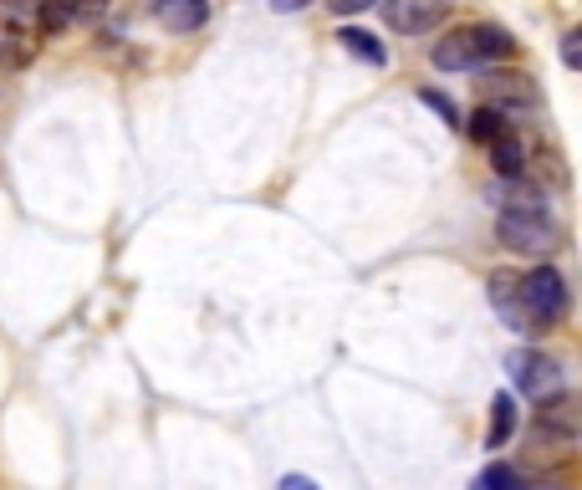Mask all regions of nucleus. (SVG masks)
Here are the masks:
<instances>
[{"label": "nucleus", "mask_w": 582, "mask_h": 490, "mask_svg": "<svg viewBox=\"0 0 582 490\" xmlns=\"http://www.w3.org/2000/svg\"><path fill=\"white\" fill-rule=\"evenodd\" d=\"M153 16L164 32H200L210 21V0H153Z\"/></svg>", "instance_id": "9"}, {"label": "nucleus", "mask_w": 582, "mask_h": 490, "mask_svg": "<svg viewBox=\"0 0 582 490\" xmlns=\"http://www.w3.org/2000/svg\"><path fill=\"white\" fill-rule=\"evenodd\" d=\"M379 5H383V21H388L399 36L434 32V26L455 11V0H379Z\"/></svg>", "instance_id": "6"}, {"label": "nucleus", "mask_w": 582, "mask_h": 490, "mask_svg": "<svg viewBox=\"0 0 582 490\" xmlns=\"http://www.w3.org/2000/svg\"><path fill=\"white\" fill-rule=\"evenodd\" d=\"M496 236H500V246H511V251H521V255H547V251H557L562 230H557V221H552L547 210H500Z\"/></svg>", "instance_id": "3"}, {"label": "nucleus", "mask_w": 582, "mask_h": 490, "mask_svg": "<svg viewBox=\"0 0 582 490\" xmlns=\"http://www.w3.org/2000/svg\"><path fill=\"white\" fill-rule=\"evenodd\" d=\"M578 429H582V414L578 404L567 399V393H557V399H542V409H536V424H532V435L542 444H572L578 440Z\"/></svg>", "instance_id": "7"}, {"label": "nucleus", "mask_w": 582, "mask_h": 490, "mask_svg": "<svg viewBox=\"0 0 582 490\" xmlns=\"http://www.w3.org/2000/svg\"><path fill=\"white\" fill-rule=\"evenodd\" d=\"M491 149V169H496V179H527V164H532V153H527V143L516 134H500L496 143H485Z\"/></svg>", "instance_id": "10"}, {"label": "nucleus", "mask_w": 582, "mask_h": 490, "mask_svg": "<svg viewBox=\"0 0 582 490\" xmlns=\"http://www.w3.org/2000/svg\"><path fill=\"white\" fill-rule=\"evenodd\" d=\"M475 486H481V490H511V486H521V475H516L511 465H491Z\"/></svg>", "instance_id": "17"}, {"label": "nucleus", "mask_w": 582, "mask_h": 490, "mask_svg": "<svg viewBox=\"0 0 582 490\" xmlns=\"http://www.w3.org/2000/svg\"><path fill=\"white\" fill-rule=\"evenodd\" d=\"M466 134L475 138V143H496L500 134H511V118H506V113H500V108H491V102H481V108H475V113H470Z\"/></svg>", "instance_id": "15"}, {"label": "nucleus", "mask_w": 582, "mask_h": 490, "mask_svg": "<svg viewBox=\"0 0 582 490\" xmlns=\"http://www.w3.org/2000/svg\"><path fill=\"white\" fill-rule=\"evenodd\" d=\"M271 5H276L282 16H292V11H301V5H312V0H271Z\"/></svg>", "instance_id": "20"}, {"label": "nucleus", "mask_w": 582, "mask_h": 490, "mask_svg": "<svg viewBox=\"0 0 582 490\" xmlns=\"http://www.w3.org/2000/svg\"><path fill=\"white\" fill-rule=\"evenodd\" d=\"M485 287H491V306H496L500 317L511 322L516 332H542V327L527 317V306H521V291H516V271H496V276H491Z\"/></svg>", "instance_id": "8"}, {"label": "nucleus", "mask_w": 582, "mask_h": 490, "mask_svg": "<svg viewBox=\"0 0 582 490\" xmlns=\"http://www.w3.org/2000/svg\"><path fill=\"white\" fill-rule=\"evenodd\" d=\"M333 5V16H358V11H373L379 0H327Z\"/></svg>", "instance_id": "19"}, {"label": "nucleus", "mask_w": 582, "mask_h": 490, "mask_svg": "<svg viewBox=\"0 0 582 490\" xmlns=\"http://www.w3.org/2000/svg\"><path fill=\"white\" fill-rule=\"evenodd\" d=\"M516 435V399L511 393H496L491 399V429H485V450H500V444Z\"/></svg>", "instance_id": "13"}, {"label": "nucleus", "mask_w": 582, "mask_h": 490, "mask_svg": "<svg viewBox=\"0 0 582 490\" xmlns=\"http://www.w3.org/2000/svg\"><path fill=\"white\" fill-rule=\"evenodd\" d=\"M337 41H343V51H352L358 62H368V67H388V51H383V41H379L373 32L343 26V32H337Z\"/></svg>", "instance_id": "12"}, {"label": "nucleus", "mask_w": 582, "mask_h": 490, "mask_svg": "<svg viewBox=\"0 0 582 490\" xmlns=\"http://www.w3.org/2000/svg\"><path fill=\"white\" fill-rule=\"evenodd\" d=\"M481 98L511 118V113H536L542 92H536V83L527 77V72H485V77H481Z\"/></svg>", "instance_id": "5"}, {"label": "nucleus", "mask_w": 582, "mask_h": 490, "mask_svg": "<svg viewBox=\"0 0 582 490\" xmlns=\"http://www.w3.org/2000/svg\"><path fill=\"white\" fill-rule=\"evenodd\" d=\"M516 291H521V306H527V317L547 332V327H557V322L567 317V306H572V297H567V281L557 266H536L527 271V276H516Z\"/></svg>", "instance_id": "2"}, {"label": "nucleus", "mask_w": 582, "mask_h": 490, "mask_svg": "<svg viewBox=\"0 0 582 490\" xmlns=\"http://www.w3.org/2000/svg\"><path fill=\"white\" fill-rule=\"evenodd\" d=\"M562 62H567L572 72L582 67V32H567V36H562Z\"/></svg>", "instance_id": "18"}, {"label": "nucleus", "mask_w": 582, "mask_h": 490, "mask_svg": "<svg viewBox=\"0 0 582 490\" xmlns=\"http://www.w3.org/2000/svg\"><path fill=\"white\" fill-rule=\"evenodd\" d=\"M506 368H511L516 389L527 393L532 404L567 393V373H562V363H557L552 353H536V348H516V353L506 357Z\"/></svg>", "instance_id": "4"}, {"label": "nucleus", "mask_w": 582, "mask_h": 490, "mask_svg": "<svg viewBox=\"0 0 582 490\" xmlns=\"http://www.w3.org/2000/svg\"><path fill=\"white\" fill-rule=\"evenodd\" d=\"M419 102H424V108H434V113H439V118H445L449 128H460V108H455V102H449L445 92H434V87H424V92H419Z\"/></svg>", "instance_id": "16"}, {"label": "nucleus", "mask_w": 582, "mask_h": 490, "mask_svg": "<svg viewBox=\"0 0 582 490\" xmlns=\"http://www.w3.org/2000/svg\"><path fill=\"white\" fill-rule=\"evenodd\" d=\"M98 11H102V0H47L41 5V32H62L67 21L98 16Z\"/></svg>", "instance_id": "11"}, {"label": "nucleus", "mask_w": 582, "mask_h": 490, "mask_svg": "<svg viewBox=\"0 0 582 490\" xmlns=\"http://www.w3.org/2000/svg\"><path fill=\"white\" fill-rule=\"evenodd\" d=\"M32 56H36V41L26 26H16V21L0 26V62H5V67H26Z\"/></svg>", "instance_id": "14"}, {"label": "nucleus", "mask_w": 582, "mask_h": 490, "mask_svg": "<svg viewBox=\"0 0 582 490\" xmlns=\"http://www.w3.org/2000/svg\"><path fill=\"white\" fill-rule=\"evenodd\" d=\"M516 51L511 32L506 26H491V21H481V26H460V32H449L445 41H434V67L439 72H475V67H496V62H506Z\"/></svg>", "instance_id": "1"}]
</instances>
